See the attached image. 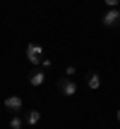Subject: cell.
Wrapping results in <instances>:
<instances>
[{"label": "cell", "instance_id": "2", "mask_svg": "<svg viewBox=\"0 0 120 129\" xmlns=\"http://www.w3.org/2000/svg\"><path fill=\"white\" fill-rule=\"evenodd\" d=\"M58 88H60V93L67 96V98L77 93V84H74L72 79H67V77H60V79H58Z\"/></svg>", "mask_w": 120, "mask_h": 129}, {"label": "cell", "instance_id": "10", "mask_svg": "<svg viewBox=\"0 0 120 129\" xmlns=\"http://www.w3.org/2000/svg\"><path fill=\"white\" fill-rule=\"evenodd\" d=\"M118 122H120V110H118Z\"/></svg>", "mask_w": 120, "mask_h": 129}, {"label": "cell", "instance_id": "3", "mask_svg": "<svg viewBox=\"0 0 120 129\" xmlns=\"http://www.w3.org/2000/svg\"><path fill=\"white\" fill-rule=\"evenodd\" d=\"M103 26H108V29H115L120 26V10H108V12H103Z\"/></svg>", "mask_w": 120, "mask_h": 129}, {"label": "cell", "instance_id": "8", "mask_svg": "<svg viewBox=\"0 0 120 129\" xmlns=\"http://www.w3.org/2000/svg\"><path fill=\"white\" fill-rule=\"evenodd\" d=\"M74 74H77V67H74V64H67V67H65V77H67V79H72Z\"/></svg>", "mask_w": 120, "mask_h": 129}, {"label": "cell", "instance_id": "9", "mask_svg": "<svg viewBox=\"0 0 120 129\" xmlns=\"http://www.w3.org/2000/svg\"><path fill=\"white\" fill-rule=\"evenodd\" d=\"M10 129H22V120L19 117H12L10 120Z\"/></svg>", "mask_w": 120, "mask_h": 129}, {"label": "cell", "instance_id": "1", "mask_svg": "<svg viewBox=\"0 0 120 129\" xmlns=\"http://www.w3.org/2000/svg\"><path fill=\"white\" fill-rule=\"evenodd\" d=\"M27 60L31 64H41L43 60V48L38 46V43H29L27 46Z\"/></svg>", "mask_w": 120, "mask_h": 129}, {"label": "cell", "instance_id": "7", "mask_svg": "<svg viewBox=\"0 0 120 129\" xmlns=\"http://www.w3.org/2000/svg\"><path fill=\"white\" fill-rule=\"evenodd\" d=\"M38 122H41V112H38V110H29L27 112V124H38Z\"/></svg>", "mask_w": 120, "mask_h": 129}, {"label": "cell", "instance_id": "6", "mask_svg": "<svg viewBox=\"0 0 120 129\" xmlns=\"http://www.w3.org/2000/svg\"><path fill=\"white\" fill-rule=\"evenodd\" d=\"M29 84H31V86H43V84H46V74L43 72H34L31 77H29Z\"/></svg>", "mask_w": 120, "mask_h": 129}, {"label": "cell", "instance_id": "4", "mask_svg": "<svg viewBox=\"0 0 120 129\" xmlns=\"http://www.w3.org/2000/svg\"><path fill=\"white\" fill-rule=\"evenodd\" d=\"M5 108H7L10 112H19L24 108V103H22L19 96H10V98H5Z\"/></svg>", "mask_w": 120, "mask_h": 129}, {"label": "cell", "instance_id": "5", "mask_svg": "<svg viewBox=\"0 0 120 129\" xmlns=\"http://www.w3.org/2000/svg\"><path fill=\"white\" fill-rule=\"evenodd\" d=\"M87 86L91 88V91H98V88H101V77H98L96 72H91V74L87 77Z\"/></svg>", "mask_w": 120, "mask_h": 129}]
</instances>
